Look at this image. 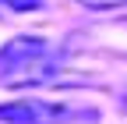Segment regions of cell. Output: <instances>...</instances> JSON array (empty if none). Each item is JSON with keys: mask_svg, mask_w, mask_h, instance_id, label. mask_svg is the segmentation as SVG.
I'll use <instances>...</instances> for the list:
<instances>
[{"mask_svg": "<svg viewBox=\"0 0 127 124\" xmlns=\"http://www.w3.org/2000/svg\"><path fill=\"white\" fill-rule=\"evenodd\" d=\"M46 50H50V43L42 36H14L0 46V82L7 89H14V82L21 78V71L32 64V60H39Z\"/></svg>", "mask_w": 127, "mask_h": 124, "instance_id": "1", "label": "cell"}, {"mask_svg": "<svg viewBox=\"0 0 127 124\" xmlns=\"http://www.w3.org/2000/svg\"><path fill=\"white\" fill-rule=\"evenodd\" d=\"M64 106L42 103V99H14V103H0V121L4 124H57L64 121Z\"/></svg>", "mask_w": 127, "mask_h": 124, "instance_id": "2", "label": "cell"}, {"mask_svg": "<svg viewBox=\"0 0 127 124\" xmlns=\"http://www.w3.org/2000/svg\"><path fill=\"white\" fill-rule=\"evenodd\" d=\"M46 0H0V7H7L14 14H28V11H42Z\"/></svg>", "mask_w": 127, "mask_h": 124, "instance_id": "3", "label": "cell"}, {"mask_svg": "<svg viewBox=\"0 0 127 124\" xmlns=\"http://www.w3.org/2000/svg\"><path fill=\"white\" fill-rule=\"evenodd\" d=\"M78 4L88 11H113V7H124L127 0H78Z\"/></svg>", "mask_w": 127, "mask_h": 124, "instance_id": "4", "label": "cell"}, {"mask_svg": "<svg viewBox=\"0 0 127 124\" xmlns=\"http://www.w3.org/2000/svg\"><path fill=\"white\" fill-rule=\"evenodd\" d=\"M124 103H127V96H124Z\"/></svg>", "mask_w": 127, "mask_h": 124, "instance_id": "5", "label": "cell"}]
</instances>
